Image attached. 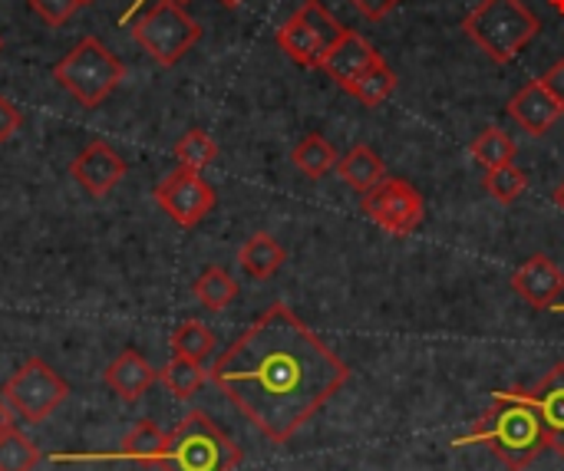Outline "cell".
Here are the masks:
<instances>
[{"label":"cell","instance_id":"28","mask_svg":"<svg viewBox=\"0 0 564 471\" xmlns=\"http://www.w3.org/2000/svg\"><path fill=\"white\" fill-rule=\"evenodd\" d=\"M486 191L502 201V205H512L519 201L525 191H529V175L512 162V165H499V168H489L486 172Z\"/></svg>","mask_w":564,"mask_h":471},{"label":"cell","instance_id":"22","mask_svg":"<svg viewBox=\"0 0 564 471\" xmlns=\"http://www.w3.org/2000/svg\"><path fill=\"white\" fill-rule=\"evenodd\" d=\"M159 380L165 383V390L175 396V399H192L205 380H208V370L195 360H185V357H172L162 370H159Z\"/></svg>","mask_w":564,"mask_h":471},{"label":"cell","instance_id":"35","mask_svg":"<svg viewBox=\"0 0 564 471\" xmlns=\"http://www.w3.org/2000/svg\"><path fill=\"white\" fill-rule=\"evenodd\" d=\"M552 201H555V208H558V211H564V178L558 182V188L552 191Z\"/></svg>","mask_w":564,"mask_h":471},{"label":"cell","instance_id":"3","mask_svg":"<svg viewBox=\"0 0 564 471\" xmlns=\"http://www.w3.org/2000/svg\"><path fill=\"white\" fill-rule=\"evenodd\" d=\"M463 30L492 63L506 66L539 36L542 23L522 0H479Z\"/></svg>","mask_w":564,"mask_h":471},{"label":"cell","instance_id":"26","mask_svg":"<svg viewBox=\"0 0 564 471\" xmlns=\"http://www.w3.org/2000/svg\"><path fill=\"white\" fill-rule=\"evenodd\" d=\"M212 350H215V333H212L205 324H198V320H185V324L172 333V353H175V357L205 363Z\"/></svg>","mask_w":564,"mask_h":471},{"label":"cell","instance_id":"18","mask_svg":"<svg viewBox=\"0 0 564 471\" xmlns=\"http://www.w3.org/2000/svg\"><path fill=\"white\" fill-rule=\"evenodd\" d=\"M284 261H288L284 248H281L271 234H264V231L254 234V238H248V241L241 244V251H238L241 271H245L248 277H254V281L274 277V274L284 267Z\"/></svg>","mask_w":564,"mask_h":471},{"label":"cell","instance_id":"7","mask_svg":"<svg viewBox=\"0 0 564 471\" xmlns=\"http://www.w3.org/2000/svg\"><path fill=\"white\" fill-rule=\"evenodd\" d=\"M69 396L66 380L50 370V363L43 360H26L3 386V399L7 406L23 419V423H43L50 413H56Z\"/></svg>","mask_w":564,"mask_h":471},{"label":"cell","instance_id":"33","mask_svg":"<svg viewBox=\"0 0 564 471\" xmlns=\"http://www.w3.org/2000/svg\"><path fill=\"white\" fill-rule=\"evenodd\" d=\"M542 86H545V89H549V92H552V96H555V99L564 106V59H558V63H552V66H549V73L542 76Z\"/></svg>","mask_w":564,"mask_h":471},{"label":"cell","instance_id":"4","mask_svg":"<svg viewBox=\"0 0 564 471\" xmlns=\"http://www.w3.org/2000/svg\"><path fill=\"white\" fill-rule=\"evenodd\" d=\"M56 83L86 109L102 106L119 83L126 79V66L122 59L96 36H83L56 66H53Z\"/></svg>","mask_w":564,"mask_h":471},{"label":"cell","instance_id":"20","mask_svg":"<svg viewBox=\"0 0 564 471\" xmlns=\"http://www.w3.org/2000/svg\"><path fill=\"white\" fill-rule=\"evenodd\" d=\"M337 158H340L337 149H334L324 135H317V132L304 135V139L294 145V152H291L294 168L304 172L307 178H324L330 168H337Z\"/></svg>","mask_w":564,"mask_h":471},{"label":"cell","instance_id":"24","mask_svg":"<svg viewBox=\"0 0 564 471\" xmlns=\"http://www.w3.org/2000/svg\"><path fill=\"white\" fill-rule=\"evenodd\" d=\"M165 442H169V436L155 426V423H149V419H142L129 436H126V442H122V452L129 456V459H135V462H145V465H162V456H165Z\"/></svg>","mask_w":564,"mask_h":471},{"label":"cell","instance_id":"15","mask_svg":"<svg viewBox=\"0 0 564 471\" xmlns=\"http://www.w3.org/2000/svg\"><path fill=\"white\" fill-rule=\"evenodd\" d=\"M155 380H159V373L152 370V363H149L139 350H122V353L109 363V370H106L109 390H112L119 399H126V403H135Z\"/></svg>","mask_w":564,"mask_h":471},{"label":"cell","instance_id":"11","mask_svg":"<svg viewBox=\"0 0 564 471\" xmlns=\"http://www.w3.org/2000/svg\"><path fill=\"white\" fill-rule=\"evenodd\" d=\"M512 291L535 310H555L564 294V271L552 258L535 254L512 274Z\"/></svg>","mask_w":564,"mask_h":471},{"label":"cell","instance_id":"21","mask_svg":"<svg viewBox=\"0 0 564 471\" xmlns=\"http://www.w3.org/2000/svg\"><path fill=\"white\" fill-rule=\"evenodd\" d=\"M516 152H519V145H516L512 135L502 132L499 125L482 129V132L473 139V145H469V155H473L486 172H489V168H499V165H512V162H516Z\"/></svg>","mask_w":564,"mask_h":471},{"label":"cell","instance_id":"1","mask_svg":"<svg viewBox=\"0 0 564 471\" xmlns=\"http://www.w3.org/2000/svg\"><path fill=\"white\" fill-rule=\"evenodd\" d=\"M350 366L288 307H268L212 366V383L271 442H288L317 416Z\"/></svg>","mask_w":564,"mask_h":471},{"label":"cell","instance_id":"34","mask_svg":"<svg viewBox=\"0 0 564 471\" xmlns=\"http://www.w3.org/2000/svg\"><path fill=\"white\" fill-rule=\"evenodd\" d=\"M10 413H13V409L7 406V399H0V436L13 429V423H10Z\"/></svg>","mask_w":564,"mask_h":471},{"label":"cell","instance_id":"16","mask_svg":"<svg viewBox=\"0 0 564 471\" xmlns=\"http://www.w3.org/2000/svg\"><path fill=\"white\" fill-rule=\"evenodd\" d=\"M278 46H281L297 66H307V69H321L324 59H327V50L321 46L317 33L304 23L301 13H294V17L278 30Z\"/></svg>","mask_w":564,"mask_h":471},{"label":"cell","instance_id":"23","mask_svg":"<svg viewBox=\"0 0 564 471\" xmlns=\"http://www.w3.org/2000/svg\"><path fill=\"white\" fill-rule=\"evenodd\" d=\"M235 297H238V281L225 267H208L195 281V300L205 310H225V307L235 304Z\"/></svg>","mask_w":564,"mask_h":471},{"label":"cell","instance_id":"37","mask_svg":"<svg viewBox=\"0 0 564 471\" xmlns=\"http://www.w3.org/2000/svg\"><path fill=\"white\" fill-rule=\"evenodd\" d=\"M549 3H552V7H555V10L564 17V0H549Z\"/></svg>","mask_w":564,"mask_h":471},{"label":"cell","instance_id":"31","mask_svg":"<svg viewBox=\"0 0 564 471\" xmlns=\"http://www.w3.org/2000/svg\"><path fill=\"white\" fill-rule=\"evenodd\" d=\"M20 125H23L20 109H17L10 99H3V96H0V145H3V142H10V139L20 132Z\"/></svg>","mask_w":564,"mask_h":471},{"label":"cell","instance_id":"9","mask_svg":"<svg viewBox=\"0 0 564 471\" xmlns=\"http://www.w3.org/2000/svg\"><path fill=\"white\" fill-rule=\"evenodd\" d=\"M155 201L162 205V211H165L175 224L195 228V224L205 221L208 211L215 208V188L202 178V172L175 168V172L155 188Z\"/></svg>","mask_w":564,"mask_h":471},{"label":"cell","instance_id":"5","mask_svg":"<svg viewBox=\"0 0 564 471\" xmlns=\"http://www.w3.org/2000/svg\"><path fill=\"white\" fill-rule=\"evenodd\" d=\"M241 465V449L205 416L188 413L165 442V471H235Z\"/></svg>","mask_w":564,"mask_h":471},{"label":"cell","instance_id":"2","mask_svg":"<svg viewBox=\"0 0 564 471\" xmlns=\"http://www.w3.org/2000/svg\"><path fill=\"white\" fill-rule=\"evenodd\" d=\"M459 446H486L506 469L525 471L549 449V439L535 406L525 399L522 390H512L496 393L492 409L476 423V429L463 442H456V449Z\"/></svg>","mask_w":564,"mask_h":471},{"label":"cell","instance_id":"19","mask_svg":"<svg viewBox=\"0 0 564 471\" xmlns=\"http://www.w3.org/2000/svg\"><path fill=\"white\" fill-rule=\"evenodd\" d=\"M357 102H364V106H380V102H387L390 96H393V89H397V73H393V66L387 63V59H380V63H373L367 73H360L354 83H347L344 86Z\"/></svg>","mask_w":564,"mask_h":471},{"label":"cell","instance_id":"17","mask_svg":"<svg viewBox=\"0 0 564 471\" xmlns=\"http://www.w3.org/2000/svg\"><path fill=\"white\" fill-rule=\"evenodd\" d=\"M337 172H340L344 185H350L360 195H367L373 185H380L387 178V168L370 145H354L350 152H344L337 158Z\"/></svg>","mask_w":564,"mask_h":471},{"label":"cell","instance_id":"32","mask_svg":"<svg viewBox=\"0 0 564 471\" xmlns=\"http://www.w3.org/2000/svg\"><path fill=\"white\" fill-rule=\"evenodd\" d=\"M403 0H354V7L367 17V20H383L390 17Z\"/></svg>","mask_w":564,"mask_h":471},{"label":"cell","instance_id":"25","mask_svg":"<svg viewBox=\"0 0 564 471\" xmlns=\"http://www.w3.org/2000/svg\"><path fill=\"white\" fill-rule=\"evenodd\" d=\"M175 158H178V168H192V172H202L208 168L215 158H218V145L208 132L202 129H188L178 142H175Z\"/></svg>","mask_w":564,"mask_h":471},{"label":"cell","instance_id":"39","mask_svg":"<svg viewBox=\"0 0 564 471\" xmlns=\"http://www.w3.org/2000/svg\"><path fill=\"white\" fill-rule=\"evenodd\" d=\"M135 3H142V0H135ZM178 3H188V0H178Z\"/></svg>","mask_w":564,"mask_h":471},{"label":"cell","instance_id":"8","mask_svg":"<svg viewBox=\"0 0 564 471\" xmlns=\"http://www.w3.org/2000/svg\"><path fill=\"white\" fill-rule=\"evenodd\" d=\"M364 215L383 228L387 234L393 238H406L413 234L420 224H423V215H426V205H423V195L403 182V178H383L380 185H373L367 195H364Z\"/></svg>","mask_w":564,"mask_h":471},{"label":"cell","instance_id":"29","mask_svg":"<svg viewBox=\"0 0 564 471\" xmlns=\"http://www.w3.org/2000/svg\"><path fill=\"white\" fill-rule=\"evenodd\" d=\"M40 465V449L17 429L0 436V471H33Z\"/></svg>","mask_w":564,"mask_h":471},{"label":"cell","instance_id":"14","mask_svg":"<svg viewBox=\"0 0 564 471\" xmlns=\"http://www.w3.org/2000/svg\"><path fill=\"white\" fill-rule=\"evenodd\" d=\"M380 59H383V56H380L360 33L350 30V33L327 53V59H324L321 69L344 89L347 83H354L360 73H367V69H370L373 63H380Z\"/></svg>","mask_w":564,"mask_h":471},{"label":"cell","instance_id":"36","mask_svg":"<svg viewBox=\"0 0 564 471\" xmlns=\"http://www.w3.org/2000/svg\"><path fill=\"white\" fill-rule=\"evenodd\" d=\"M218 3H221V7H228V10H238V7H241L245 0H218Z\"/></svg>","mask_w":564,"mask_h":471},{"label":"cell","instance_id":"30","mask_svg":"<svg viewBox=\"0 0 564 471\" xmlns=\"http://www.w3.org/2000/svg\"><path fill=\"white\" fill-rule=\"evenodd\" d=\"M76 7H83V3H79V0H30V10H33L43 23H50V26L66 23V20L76 13Z\"/></svg>","mask_w":564,"mask_h":471},{"label":"cell","instance_id":"6","mask_svg":"<svg viewBox=\"0 0 564 471\" xmlns=\"http://www.w3.org/2000/svg\"><path fill=\"white\" fill-rule=\"evenodd\" d=\"M132 36L159 66H175L202 40V26L185 3L159 0L132 20Z\"/></svg>","mask_w":564,"mask_h":471},{"label":"cell","instance_id":"38","mask_svg":"<svg viewBox=\"0 0 564 471\" xmlns=\"http://www.w3.org/2000/svg\"><path fill=\"white\" fill-rule=\"evenodd\" d=\"M79 3H83V7H86V3H93V0H79Z\"/></svg>","mask_w":564,"mask_h":471},{"label":"cell","instance_id":"12","mask_svg":"<svg viewBox=\"0 0 564 471\" xmlns=\"http://www.w3.org/2000/svg\"><path fill=\"white\" fill-rule=\"evenodd\" d=\"M509 116L529 135H545L564 116V106L542 86V79H532L509 99Z\"/></svg>","mask_w":564,"mask_h":471},{"label":"cell","instance_id":"40","mask_svg":"<svg viewBox=\"0 0 564 471\" xmlns=\"http://www.w3.org/2000/svg\"><path fill=\"white\" fill-rule=\"evenodd\" d=\"M0 50H3V40H0Z\"/></svg>","mask_w":564,"mask_h":471},{"label":"cell","instance_id":"27","mask_svg":"<svg viewBox=\"0 0 564 471\" xmlns=\"http://www.w3.org/2000/svg\"><path fill=\"white\" fill-rule=\"evenodd\" d=\"M297 13H301V17H304V23L317 33V40H321V46H324L327 53H330V50H334V46L350 33V30H347V26H344V23L327 10L321 0H304Z\"/></svg>","mask_w":564,"mask_h":471},{"label":"cell","instance_id":"10","mask_svg":"<svg viewBox=\"0 0 564 471\" xmlns=\"http://www.w3.org/2000/svg\"><path fill=\"white\" fill-rule=\"evenodd\" d=\"M69 175L76 178V185H83V191H89L93 198H102L126 178V162L119 158L112 145L96 139L73 158Z\"/></svg>","mask_w":564,"mask_h":471},{"label":"cell","instance_id":"13","mask_svg":"<svg viewBox=\"0 0 564 471\" xmlns=\"http://www.w3.org/2000/svg\"><path fill=\"white\" fill-rule=\"evenodd\" d=\"M522 393L542 419L549 449L564 459V363H558L535 390H522Z\"/></svg>","mask_w":564,"mask_h":471}]
</instances>
